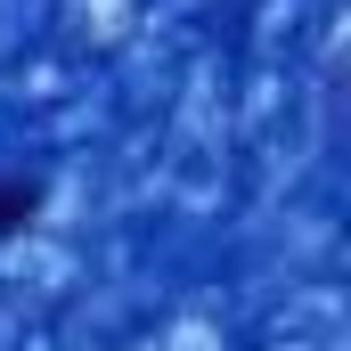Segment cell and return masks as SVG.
<instances>
[{
  "mask_svg": "<svg viewBox=\"0 0 351 351\" xmlns=\"http://www.w3.org/2000/svg\"><path fill=\"white\" fill-rule=\"evenodd\" d=\"M41 204H49V180H33V172H0V245H8V237H25V229L41 221Z\"/></svg>",
  "mask_w": 351,
  "mask_h": 351,
  "instance_id": "obj_1",
  "label": "cell"
}]
</instances>
